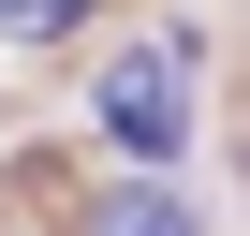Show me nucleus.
Wrapping results in <instances>:
<instances>
[{"mask_svg":"<svg viewBox=\"0 0 250 236\" xmlns=\"http://www.w3.org/2000/svg\"><path fill=\"white\" fill-rule=\"evenodd\" d=\"M103 15V0H0V30H15V45H59V30H88Z\"/></svg>","mask_w":250,"mask_h":236,"instance_id":"7ed1b4c3","label":"nucleus"},{"mask_svg":"<svg viewBox=\"0 0 250 236\" xmlns=\"http://www.w3.org/2000/svg\"><path fill=\"white\" fill-rule=\"evenodd\" d=\"M103 133L133 148L147 177H177V133H191V45L177 30H147V45L103 59Z\"/></svg>","mask_w":250,"mask_h":236,"instance_id":"f257e3e1","label":"nucleus"},{"mask_svg":"<svg viewBox=\"0 0 250 236\" xmlns=\"http://www.w3.org/2000/svg\"><path fill=\"white\" fill-rule=\"evenodd\" d=\"M88 236H191V207H177V192H162V177H118V192H103V221H88Z\"/></svg>","mask_w":250,"mask_h":236,"instance_id":"f03ea898","label":"nucleus"}]
</instances>
